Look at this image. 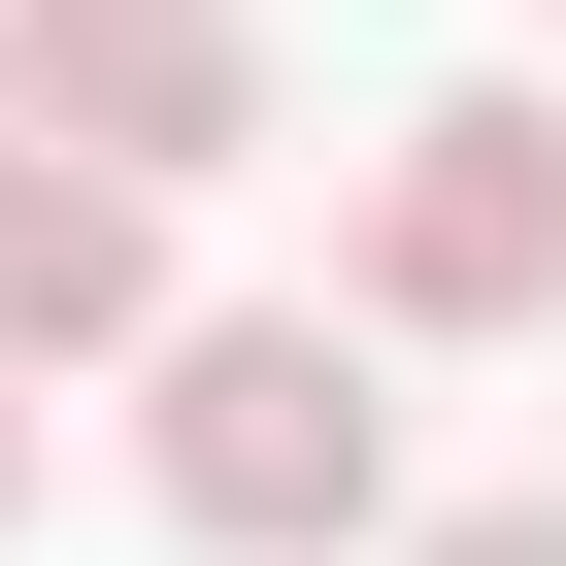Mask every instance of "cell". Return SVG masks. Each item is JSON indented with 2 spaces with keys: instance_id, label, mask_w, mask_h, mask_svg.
<instances>
[{
  "instance_id": "obj_2",
  "label": "cell",
  "mask_w": 566,
  "mask_h": 566,
  "mask_svg": "<svg viewBox=\"0 0 566 566\" xmlns=\"http://www.w3.org/2000/svg\"><path fill=\"white\" fill-rule=\"evenodd\" d=\"M566 301V101H400L367 134V334H533Z\"/></svg>"
},
{
  "instance_id": "obj_1",
  "label": "cell",
  "mask_w": 566,
  "mask_h": 566,
  "mask_svg": "<svg viewBox=\"0 0 566 566\" xmlns=\"http://www.w3.org/2000/svg\"><path fill=\"white\" fill-rule=\"evenodd\" d=\"M134 467H167V533H200V566H334V533L400 500V400H367V334H334V301H200V334L134 367Z\"/></svg>"
},
{
  "instance_id": "obj_3",
  "label": "cell",
  "mask_w": 566,
  "mask_h": 566,
  "mask_svg": "<svg viewBox=\"0 0 566 566\" xmlns=\"http://www.w3.org/2000/svg\"><path fill=\"white\" fill-rule=\"evenodd\" d=\"M0 134H67L134 200H200L266 134V0H0Z\"/></svg>"
},
{
  "instance_id": "obj_4",
  "label": "cell",
  "mask_w": 566,
  "mask_h": 566,
  "mask_svg": "<svg viewBox=\"0 0 566 566\" xmlns=\"http://www.w3.org/2000/svg\"><path fill=\"white\" fill-rule=\"evenodd\" d=\"M34 367H167V200L67 167V134H0V400Z\"/></svg>"
},
{
  "instance_id": "obj_6",
  "label": "cell",
  "mask_w": 566,
  "mask_h": 566,
  "mask_svg": "<svg viewBox=\"0 0 566 566\" xmlns=\"http://www.w3.org/2000/svg\"><path fill=\"white\" fill-rule=\"evenodd\" d=\"M0 500H34V400H0Z\"/></svg>"
},
{
  "instance_id": "obj_5",
  "label": "cell",
  "mask_w": 566,
  "mask_h": 566,
  "mask_svg": "<svg viewBox=\"0 0 566 566\" xmlns=\"http://www.w3.org/2000/svg\"><path fill=\"white\" fill-rule=\"evenodd\" d=\"M400 566H566V500H433V533H400Z\"/></svg>"
}]
</instances>
